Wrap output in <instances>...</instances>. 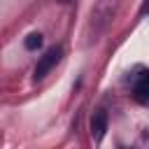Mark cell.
<instances>
[{"label": "cell", "mask_w": 149, "mask_h": 149, "mask_svg": "<svg viewBox=\"0 0 149 149\" xmlns=\"http://www.w3.org/2000/svg\"><path fill=\"white\" fill-rule=\"evenodd\" d=\"M105 130H107V114H105V112H95L93 119H91V133H93V140L100 142L102 135H105Z\"/></svg>", "instance_id": "7a4b0ae2"}, {"label": "cell", "mask_w": 149, "mask_h": 149, "mask_svg": "<svg viewBox=\"0 0 149 149\" xmlns=\"http://www.w3.org/2000/svg\"><path fill=\"white\" fill-rule=\"evenodd\" d=\"M135 98L140 102H149V72H142L140 79L135 81Z\"/></svg>", "instance_id": "3957f363"}, {"label": "cell", "mask_w": 149, "mask_h": 149, "mask_svg": "<svg viewBox=\"0 0 149 149\" xmlns=\"http://www.w3.org/2000/svg\"><path fill=\"white\" fill-rule=\"evenodd\" d=\"M26 49H30V51H35V49H40L42 47V35L40 33H30L28 37H26Z\"/></svg>", "instance_id": "277c9868"}, {"label": "cell", "mask_w": 149, "mask_h": 149, "mask_svg": "<svg viewBox=\"0 0 149 149\" xmlns=\"http://www.w3.org/2000/svg\"><path fill=\"white\" fill-rule=\"evenodd\" d=\"M61 56H63V49L61 47H51L44 56H40V61L35 65V79H44L49 74V70L61 61Z\"/></svg>", "instance_id": "6da1fadb"}, {"label": "cell", "mask_w": 149, "mask_h": 149, "mask_svg": "<svg viewBox=\"0 0 149 149\" xmlns=\"http://www.w3.org/2000/svg\"><path fill=\"white\" fill-rule=\"evenodd\" d=\"M58 2H72V0H58Z\"/></svg>", "instance_id": "5b68a950"}]
</instances>
